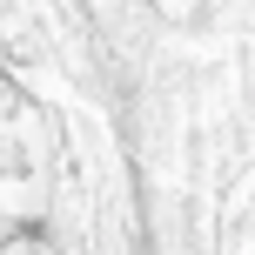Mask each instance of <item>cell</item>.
<instances>
[{
    "mask_svg": "<svg viewBox=\"0 0 255 255\" xmlns=\"http://www.w3.org/2000/svg\"><path fill=\"white\" fill-rule=\"evenodd\" d=\"M161 7H168V13H188V0H161Z\"/></svg>",
    "mask_w": 255,
    "mask_h": 255,
    "instance_id": "obj_1",
    "label": "cell"
}]
</instances>
